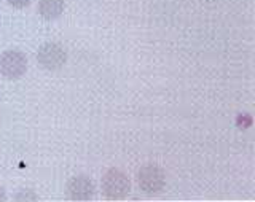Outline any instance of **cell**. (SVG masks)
Masks as SVG:
<instances>
[{"label":"cell","instance_id":"obj_6","mask_svg":"<svg viewBox=\"0 0 255 202\" xmlns=\"http://www.w3.org/2000/svg\"><path fill=\"white\" fill-rule=\"evenodd\" d=\"M64 8H66L64 0H40L38 2V13L48 21L58 19L62 14Z\"/></svg>","mask_w":255,"mask_h":202},{"label":"cell","instance_id":"obj_3","mask_svg":"<svg viewBox=\"0 0 255 202\" xmlns=\"http://www.w3.org/2000/svg\"><path fill=\"white\" fill-rule=\"evenodd\" d=\"M137 183L142 191L148 193V195H153V193H158L164 188L166 174L156 164H145L137 172Z\"/></svg>","mask_w":255,"mask_h":202},{"label":"cell","instance_id":"obj_5","mask_svg":"<svg viewBox=\"0 0 255 202\" xmlns=\"http://www.w3.org/2000/svg\"><path fill=\"white\" fill-rule=\"evenodd\" d=\"M66 195L69 199L75 201H88L94 196V183L90 177L86 175H77L72 177L67 183Z\"/></svg>","mask_w":255,"mask_h":202},{"label":"cell","instance_id":"obj_4","mask_svg":"<svg viewBox=\"0 0 255 202\" xmlns=\"http://www.w3.org/2000/svg\"><path fill=\"white\" fill-rule=\"evenodd\" d=\"M37 61L40 66L46 70H58L66 64L67 53L61 45L50 42V43H45L38 48Z\"/></svg>","mask_w":255,"mask_h":202},{"label":"cell","instance_id":"obj_7","mask_svg":"<svg viewBox=\"0 0 255 202\" xmlns=\"http://www.w3.org/2000/svg\"><path fill=\"white\" fill-rule=\"evenodd\" d=\"M14 199H18V201H35V199H38V196L34 195L30 190H24V191L18 193V195L14 196Z\"/></svg>","mask_w":255,"mask_h":202},{"label":"cell","instance_id":"obj_9","mask_svg":"<svg viewBox=\"0 0 255 202\" xmlns=\"http://www.w3.org/2000/svg\"><path fill=\"white\" fill-rule=\"evenodd\" d=\"M0 201H6V193H5V190L2 188V187H0Z\"/></svg>","mask_w":255,"mask_h":202},{"label":"cell","instance_id":"obj_8","mask_svg":"<svg viewBox=\"0 0 255 202\" xmlns=\"http://www.w3.org/2000/svg\"><path fill=\"white\" fill-rule=\"evenodd\" d=\"M30 2L32 0H8V3L14 8H24V6H27Z\"/></svg>","mask_w":255,"mask_h":202},{"label":"cell","instance_id":"obj_1","mask_svg":"<svg viewBox=\"0 0 255 202\" xmlns=\"http://www.w3.org/2000/svg\"><path fill=\"white\" fill-rule=\"evenodd\" d=\"M102 191L109 199H123L129 195L131 182L120 169H109L102 177Z\"/></svg>","mask_w":255,"mask_h":202},{"label":"cell","instance_id":"obj_2","mask_svg":"<svg viewBox=\"0 0 255 202\" xmlns=\"http://www.w3.org/2000/svg\"><path fill=\"white\" fill-rule=\"evenodd\" d=\"M27 70V58L19 50H6L0 54V75L8 80H18Z\"/></svg>","mask_w":255,"mask_h":202}]
</instances>
